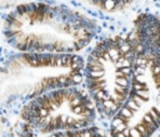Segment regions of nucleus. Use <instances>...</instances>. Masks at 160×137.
Instances as JSON below:
<instances>
[{
  "label": "nucleus",
  "mask_w": 160,
  "mask_h": 137,
  "mask_svg": "<svg viewBox=\"0 0 160 137\" xmlns=\"http://www.w3.org/2000/svg\"><path fill=\"white\" fill-rule=\"evenodd\" d=\"M136 56L131 39L121 36L101 40L90 52L84 80L100 117L112 120L126 101L132 85Z\"/></svg>",
  "instance_id": "obj_3"
},
{
  "label": "nucleus",
  "mask_w": 160,
  "mask_h": 137,
  "mask_svg": "<svg viewBox=\"0 0 160 137\" xmlns=\"http://www.w3.org/2000/svg\"><path fill=\"white\" fill-rule=\"evenodd\" d=\"M25 130H24V132H22V135H21V137H34V133H32V128L30 127V126H28L26 123H25Z\"/></svg>",
  "instance_id": "obj_8"
},
{
  "label": "nucleus",
  "mask_w": 160,
  "mask_h": 137,
  "mask_svg": "<svg viewBox=\"0 0 160 137\" xmlns=\"http://www.w3.org/2000/svg\"><path fill=\"white\" fill-rule=\"evenodd\" d=\"M136 64L126 101L112 117L110 137H151L160 128V46H135Z\"/></svg>",
  "instance_id": "obj_4"
},
{
  "label": "nucleus",
  "mask_w": 160,
  "mask_h": 137,
  "mask_svg": "<svg viewBox=\"0 0 160 137\" xmlns=\"http://www.w3.org/2000/svg\"><path fill=\"white\" fill-rule=\"evenodd\" d=\"M88 2L106 10V11H115V10H120L125 6H128L129 4H131L135 0H86Z\"/></svg>",
  "instance_id": "obj_7"
},
{
  "label": "nucleus",
  "mask_w": 160,
  "mask_h": 137,
  "mask_svg": "<svg viewBox=\"0 0 160 137\" xmlns=\"http://www.w3.org/2000/svg\"><path fill=\"white\" fill-rule=\"evenodd\" d=\"M84 60L75 54L20 52L0 65V106L28 102L84 80Z\"/></svg>",
  "instance_id": "obj_2"
},
{
  "label": "nucleus",
  "mask_w": 160,
  "mask_h": 137,
  "mask_svg": "<svg viewBox=\"0 0 160 137\" xmlns=\"http://www.w3.org/2000/svg\"><path fill=\"white\" fill-rule=\"evenodd\" d=\"M96 107L86 90L78 86L56 88L24 103L20 117L34 131L51 135L92 126Z\"/></svg>",
  "instance_id": "obj_5"
},
{
  "label": "nucleus",
  "mask_w": 160,
  "mask_h": 137,
  "mask_svg": "<svg viewBox=\"0 0 160 137\" xmlns=\"http://www.w3.org/2000/svg\"><path fill=\"white\" fill-rule=\"evenodd\" d=\"M89 16L66 6L30 2L15 7L4 21L6 41L21 52L75 54L96 35Z\"/></svg>",
  "instance_id": "obj_1"
},
{
  "label": "nucleus",
  "mask_w": 160,
  "mask_h": 137,
  "mask_svg": "<svg viewBox=\"0 0 160 137\" xmlns=\"http://www.w3.org/2000/svg\"><path fill=\"white\" fill-rule=\"evenodd\" d=\"M48 137H110L106 135L104 130L96 126H90L86 128H80V130H71V131H62V132H56L51 133Z\"/></svg>",
  "instance_id": "obj_6"
}]
</instances>
